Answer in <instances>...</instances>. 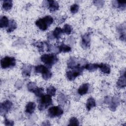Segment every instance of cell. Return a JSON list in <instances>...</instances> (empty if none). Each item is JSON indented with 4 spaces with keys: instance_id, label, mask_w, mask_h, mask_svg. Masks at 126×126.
Returning a JSON list of instances; mask_svg holds the SVG:
<instances>
[{
    "instance_id": "6da1fadb",
    "label": "cell",
    "mask_w": 126,
    "mask_h": 126,
    "mask_svg": "<svg viewBox=\"0 0 126 126\" xmlns=\"http://www.w3.org/2000/svg\"><path fill=\"white\" fill-rule=\"evenodd\" d=\"M54 19L50 15H46L43 18L38 19L35 22V25L42 31H46L53 23Z\"/></svg>"
},
{
    "instance_id": "7a4b0ae2",
    "label": "cell",
    "mask_w": 126,
    "mask_h": 126,
    "mask_svg": "<svg viewBox=\"0 0 126 126\" xmlns=\"http://www.w3.org/2000/svg\"><path fill=\"white\" fill-rule=\"evenodd\" d=\"M84 66V65L82 64H79L74 68L71 69V70L67 71L65 73L66 79L70 81L74 80L77 77L83 73V70L85 69Z\"/></svg>"
},
{
    "instance_id": "3957f363",
    "label": "cell",
    "mask_w": 126,
    "mask_h": 126,
    "mask_svg": "<svg viewBox=\"0 0 126 126\" xmlns=\"http://www.w3.org/2000/svg\"><path fill=\"white\" fill-rule=\"evenodd\" d=\"M41 61L48 68L52 67L58 61L56 54L54 53L44 54L40 57Z\"/></svg>"
},
{
    "instance_id": "277c9868",
    "label": "cell",
    "mask_w": 126,
    "mask_h": 126,
    "mask_svg": "<svg viewBox=\"0 0 126 126\" xmlns=\"http://www.w3.org/2000/svg\"><path fill=\"white\" fill-rule=\"evenodd\" d=\"M53 104L52 96L48 94H43L39 97V100L38 104V110L40 111L46 109L49 106Z\"/></svg>"
},
{
    "instance_id": "5b68a950",
    "label": "cell",
    "mask_w": 126,
    "mask_h": 126,
    "mask_svg": "<svg viewBox=\"0 0 126 126\" xmlns=\"http://www.w3.org/2000/svg\"><path fill=\"white\" fill-rule=\"evenodd\" d=\"M34 71L37 73L41 74L42 77L44 80H47L52 76V73L49 70V68L46 65L40 64L34 66Z\"/></svg>"
},
{
    "instance_id": "8992f818",
    "label": "cell",
    "mask_w": 126,
    "mask_h": 126,
    "mask_svg": "<svg viewBox=\"0 0 126 126\" xmlns=\"http://www.w3.org/2000/svg\"><path fill=\"white\" fill-rule=\"evenodd\" d=\"M16 64V60L13 57L5 56L0 60V66L2 69H7L14 67Z\"/></svg>"
},
{
    "instance_id": "52a82bcc",
    "label": "cell",
    "mask_w": 126,
    "mask_h": 126,
    "mask_svg": "<svg viewBox=\"0 0 126 126\" xmlns=\"http://www.w3.org/2000/svg\"><path fill=\"white\" fill-rule=\"evenodd\" d=\"M63 113V110L60 106H53L49 108L47 114L49 117L54 118L59 117Z\"/></svg>"
},
{
    "instance_id": "ba28073f",
    "label": "cell",
    "mask_w": 126,
    "mask_h": 126,
    "mask_svg": "<svg viewBox=\"0 0 126 126\" xmlns=\"http://www.w3.org/2000/svg\"><path fill=\"white\" fill-rule=\"evenodd\" d=\"M13 106L12 102L9 100H6L0 103V114L2 116H5L9 111L12 109Z\"/></svg>"
},
{
    "instance_id": "9c48e42d",
    "label": "cell",
    "mask_w": 126,
    "mask_h": 126,
    "mask_svg": "<svg viewBox=\"0 0 126 126\" xmlns=\"http://www.w3.org/2000/svg\"><path fill=\"white\" fill-rule=\"evenodd\" d=\"M120 74V76L116 82V86L118 88L123 89L125 88L126 86L125 68L122 69Z\"/></svg>"
},
{
    "instance_id": "30bf717a",
    "label": "cell",
    "mask_w": 126,
    "mask_h": 126,
    "mask_svg": "<svg viewBox=\"0 0 126 126\" xmlns=\"http://www.w3.org/2000/svg\"><path fill=\"white\" fill-rule=\"evenodd\" d=\"M121 98L118 96L112 97L111 101L109 103V109L112 111H115L121 103Z\"/></svg>"
},
{
    "instance_id": "8fae6325",
    "label": "cell",
    "mask_w": 126,
    "mask_h": 126,
    "mask_svg": "<svg viewBox=\"0 0 126 126\" xmlns=\"http://www.w3.org/2000/svg\"><path fill=\"white\" fill-rule=\"evenodd\" d=\"M51 12H54L58 10L59 8V4L57 1L50 0H47V6Z\"/></svg>"
},
{
    "instance_id": "7c38bea8",
    "label": "cell",
    "mask_w": 126,
    "mask_h": 126,
    "mask_svg": "<svg viewBox=\"0 0 126 126\" xmlns=\"http://www.w3.org/2000/svg\"><path fill=\"white\" fill-rule=\"evenodd\" d=\"M91 38L88 33H85L82 36L81 45L84 49H87L90 46Z\"/></svg>"
},
{
    "instance_id": "4fadbf2b",
    "label": "cell",
    "mask_w": 126,
    "mask_h": 126,
    "mask_svg": "<svg viewBox=\"0 0 126 126\" xmlns=\"http://www.w3.org/2000/svg\"><path fill=\"white\" fill-rule=\"evenodd\" d=\"M90 89V85L88 83H84L82 84L78 89L77 93L80 95H84L87 94Z\"/></svg>"
},
{
    "instance_id": "5bb4252c",
    "label": "cell",
    "mask_w": 126,
    "mask_h": 126,
    "mask_svg": "<svg viewBox=\"0 0 126 126\" xmlns=\"http://www.w3.org/2000/svg\"><path fill=\"white\" fill-rule=\"evenodd\" d=\"M36 108V104L33 101L28 102L25 106V112L28 114H32Z\"/></svg>"
},
{
    "instance_id": "9a60e30c",
    "label": "cell",
    "mask_w": 126,
    "mask_h": 126,
    "mask_svg": "<svg viewBox=\"0 0 126 126\" xmlns=\"http://www.w3.org/2000/svg\"><path fill=\"white\" fill-rule=\"evenodd\" d=\"M117 32L119 34V38L123 41L126 39V27L125 25H121L117 28Z\"/></svg>"
},
{
    "instance_id": "2e32d148",
    "label": "cell",
    "mask_w": 126,
    "mask_h": 126,
    "mask_svg": "<svg viewBox=\"0 0 126 126\" xmlns=\"http://www.w3.org/2000/svg\"><path fill=\"white\" fill-rule=\"evenodd\" d=\"M96 106V101L93 97H90L88 98L86 103V109L87 111H90L92 108Z\"/></svg>"
},
{
    "instance_id": "e0dca14e",
    "label": "cell",
    "mask_w": 126,
    "mask_h": 126,
    "mask_svg": "<svg viewBox=\"0 0 126 126\" xmlns=\"http://www.w3.org/2000/svg\"><path fill=\"white\" fill-rule=\"evenodd\" d=\"M21 71H22V74L24 76L29 77L31 74L32 67L30 65L24 64L22 66Z\"/></svg>"
},
{
    "instance_id": "ac0fdd59",
    "label": "cell",
    "mask_w": 126,
    "mask_h": 126,
    "mask_svg": "<svg viewBox=\"0 0 126 126\" xmlns=\"http://www.w3.org/2000/svg\"><path fill=\"white\" fill-rule=\"evenodd\" d=\"M112 5L114 7L117 8L120 10H124L126 9V1L114 0L112 1Z\"/></svg>"
},
{
    "instance_id": "d6986e66",
    "label": "cell",
    "mask_w": 126,
    "mask_h": 126,
    "mask_svg": "<svg viewBox=\"0 0 126 126\" xmlns=\"http://www.w3.org/2000/svg\"><path fill=\"white\" fill-rule=\"evenodd\" d=\"M98 68H99L101 72L104 74H109L111 72L110 66L106 63H101L99 64Z\"/></svg>"
},
{
    "instance_id": "ffe728a7",
    "label": "cell",
    "mask_w": 126,
    "mask_h": 126,
    "mask_svg": "<svg viewBox=\"0 0 126 126\" xmlns=\"http://www.w3.org/2000/svg\"><path fill=\"white\" fill-rule=\"evenodd\" d=\"M99 64L96 63H87L85 66V69H87L89 71L93 72L96 71L98 68Z\"/></svg>"
},
{
    "instance_id": "44dd1931",
    "label": "cell",
    "mask_w": 126,
    "mask_h": 126,
    "mask_svg": "<svg viewBox=\"0 0 126 126\" xmlns=\"http://www.w3.org/2000/svg\"><path fill=\"white\" fill-rule=\"evenodd\" d=\"M52 34L54 37V39H59L61 36L62 34L63 33V29H61L59 27H57L55 28L53 31L52 32Z\"/></svg>"
},
{
    "instance_id": "7402d4cb",
    "label": "cell",
    "mask_w": 126,
    "mask_h": 126,
    "mask_svg": "<svg viewBox=\"0 0 126 126\" xmlns=\"http://www.w3.org/2000/svg\"><path fill=\"white\" fill-rule=\"evenodd\" d=\"M67 96L63 93H60L57 96V101L61 105H63L67 101Z\"/></svg>"
},
{
    "instance_id": "603a6c76",
    "label": "cell",
    "mask_w": 126,
    "mask_h": 126,
    "mask_svg": "<svg viewBox=\"0 0 126 126\" xmlns=\"http://www.w3.org/2000/svg\"><path fill=\"white\" fill-rule=\"evenodd\" d=\"M9 21L6 16H1L0 18V27L1 28H7L9 24Z\"/></svg>"
},
{
    "instance_id": "cb8c5ba5",
    "label": "cell",
    "mask_w": 126,
    "mask_h": 126,
    "mask_svg": "<svg viewBox=\"0 0 126 126\" xmlns=\"http://www.w3.org/2000/svg\"><path fill=\"white\" fill-rule=\"evenodd\" d=\"M13 6V1L11 0H5L3 1L2 4V9L5 11L10 10Z\"/></svg>"
},
{
    "instance_id": "d4e9b609",
    "label": "cell",
    "mask_w": 126,
    "mask_h": 126,
    "mask_svg": "<svg viewBox=\"0 0 126 126\" xmlns=\"http://www.w3.org/2000/svg\"><path fill=\"white\" fill-rule=\"evenodd\" d=\"M17 24L16 22L13 19H11L9 21V24L7 27V32L9 33L13 32L17 28Z\"/></svg>"
},
{
    "instance_id": "484cf974",
    "label": "cell",
    "mask_w": 126,
    "mask_h": 126,
    "mask_svg": "<svg viewBox=\"0 0 126 126\" xmlns=\"http://www.w3.org/2000/svg\"><path fill=\"white\" fill-rule=\"evenodd\" d=\"M59 52H62V53H68L71 51V48L64 43H62L60 45L58 46Z\"/></svg>"
},
{
    "instance_id": "4316f807",
    "label": "cell",
    "mask_w": 126,
    "mask_h": 126,
    "mask_svg": "<svg viewBox=\"0 0 126 126\" xmlns=\"http://www.w3.org/2000/svg\"><path fill=\"white\" fill-rule=\"evenodd\" d=\"M57 92L56 88L53 86H49L46 88L47 94L51 96H54L56 95Z\"/></svg>"
},
{
    "instance_id": "83f0119b",
    "label": "cell",
    "mask_w": 126,
    "mask_h": 126,
    "mask_svg": "<svg viewBox=\"0 0 126 126\" xmlns=\"http://www.w3.org/2000/svg\"><path fill=\"white\" fill-rule=\"evenodd\" d=\"M33 45L37 48L39 52H43L44 46H45L44 42H35L33 43Z\"/></svg>"
},
{
    "instance_id": "f1b7e54d",
    "label": "cell",
    "mask_w": 126,
    "mask_h": 126,
    "mask_svg": "<svg viewBox=\"0 0 126 126\" xmlns=\"http://www.w3.org/2000/svg\"><path fill=\"white\" fill-rule=\"evenodd\" d=\"M63 33H64L67 35H69L72 32V28L69 24H65L63 27Z\"/></svg>"
},
{
    "instance_id": "f546056e",
    "label": "cell",
    "mask_w": 126,
    "mask_h": 126,
    "mask_svg": "<svg viewBox=\"0 0 126 126\" xmlns=\"http://www.w3.org/2000/svg\"><path fill=\"white\" fill-rule=\"evenodd\" d=\"M37 87L36 83L34 82H29L27 85V88L28 90L30 92L33 93L34 91Z\"/></svg>"
},
{
    "instance_id": "4dcf8cb0",
    "label": "cell",
    "mask_w": 126,
    "mask_h": 126,
    "mask_svg": "<svg viewBox=\"0 0 126 126\" xmlns=\"http://www.w3.org/2000/svg\"><path fill=\"white\" fill-rule=\"evenodd\" d=\"M33 93L38 97H40L44 94V89L42 87H37Z\"/></svg>"
},
{
    "instance_id": "1f68e13d",
    "label": "cell",
    "mask_w": 126,
    "mask_h": 126,
    "mask_svg": "<svg viewBox=\"0 0 126 126\" xmlns=\"http://www.w3.org/2000/svg\"><path fill=\"white\" fill-rule=\"evenodd\" d=\"M79 121L76 117H72L70 118L68 126H79Z\"/></svg>"
},
{
    "instance_id": "d6a6232c",
    "label": "cell",
    "mask_w": 126,
    "mask_h": 126,
    "mask_svg": "<svg viewBox=\"0 0 126 126\" xmlns=\"http://www.w3.org/2000/svg\"><path fill=\"white\" fill-rule=\"evenodd\" d=\"M79 9V6L77 3H74L70 6V11L72 14L76 13Z\"/></svg>"
},
{
    "instance_id": "836d02e7",
    "label": "cell",
    "mask_w": 126,
    "mask_h": 126,
    "mask_svg": "<svg viewBox=\"0 0 126 126\" xmlns=\"http://www.w3.org/2000/svg\"><path fill=\"white\" fill-rule=\"evenodd\" d=\"M93 3L94 5L96 6L97 8H100L103 7L104 4V1L103 0H94L93 1Z\"/></svg>"
},
{
    "instance_id": "e575fe53",
    "label": "cell",
    "mask_w": 126,
    "mask_h": 126,
    "mask_svg": "<svg viewBox=\"0 0 126 126\" xmlns=\"http://www.w3.org/2000/svg\"><path fill=\"white\" fill-rule=\"evenodd\" d=\"M4 125L6 126H12L14 125V122L12 120H10L9 119H7V118H5L4 120Z\"/></svg>"
},
{
    "instance_id": "d590c367",
    "label": "cell",
    "mask_w": 126,
    "mask_h": 126,
    "mask_svg": "<svg viewBox=\"0 0 126 126\" xmlns=\"http://www.w3.org/2000/svg\"><path fill=\"white\" fill-rule=\"evenodd\" d=\"M112 97L110 96H105L104 97V102L105 104H109V103H110V102L111 101Z\"/></svg>"
},
{
    "instance_id": "8d00e7d4",
    "label": "cell",
    "mask_w": 126,
    "mask_h": 126,
    "mask_svg": "<svg viewBox=\"0 0 126 126\" xmlns=\"http://www.w3.org/2000/svg\"><path fill=\"white\" fill-rule=\"evenodd\" d=\"M47 39L49 40H52L54 39V37L52 34V32H50L47 34Z\"/></svg>"
},
{
    "instance_id": "74e56055",
    "label": "cell",
    "mask_w": 126,
    "mask_h": 126,
    "mask_svg": "<svg viewBox=\"0 0 126 126\" xmlns=\"http://www.w3.org/2000/svg\"><path fill=\"white\" fill-rule=\"evenodd\" d=\"M42 125H43V126H50L51 124H50V122L46 120L45 121L43 122V123L42 124Z\"/></svg>"
}]
</instances>
